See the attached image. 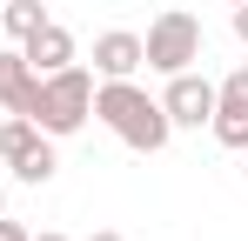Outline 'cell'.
I'll use <instances>...</instances> for the list:
<instances>
[{
	"instance_id": "1",
	"label": "cell",
	"mask_w": 248,
	"mask_h": 241,
	"mask_svg": "<svg viewBox=\"0 0 248 241\" xmlns=\"http://www.w3.org/2000/svg\"><path fill=\"white\" fill-rule=\"evenodd\" d=\"M94 114L108 120L134 154H161L168 134H174L168 107L148 94V87H134V80H101V87H94Z\"/></svg>"
},
{
	"instance_id": "2",
	"label": "cell",
	"mask_w": 248,
	"mask_h": 241,
	"mask_svg": "<svg viewBox=\"0 0 248 241\" xmlns=\"http://www.w3.org/2000/svg\"><path fill=\"white\" fill-rule=\"evenodd\" d=\"M87 114H94V74L87 67H61V74H41V101H34V120H41V134H81Z\"/></svg>"
},
{
	"instance_id": "3",
	"label": "cell",
	"mask_w": 248,
	"mask_h": 241,
	"mask_svg": "<svg viewBox=\"0 0 248 241\" xmlns=\"http://www.w3.org/2000/svg\"><path fill=\"white\" fill-rule=\"evenodd\" d=\"M141 60H148L155 74H181V67H195V60H202V20L181 14V7H168L161 20L141 34Z\"/></svg>"
},
{
	"instance_id": "4",
	"label": "cell",
	"mask_w": 248,
	"mask_h": 241,
	"mask_svg": "<svg viewBox=\"0 0 248 241\" xmlns=\"http://www.w3.org/2000/svg\"><path fill=\"white\" fill-rule=\"evenodd\" d=\"M208 127H215L221 148H248V67H235V74L215 87V114H208Z\"/></svg>"
},
{
	"instance_id": "5",
	"label": "cell",
	"mask_w": 248,
	"mask_h": 241,
	"mask_svg": "<svg viewBox=\"0 0 248 241\" xmlns=\"http://www.w3.org/2000/svg\"><path fill=\"white\" fill-rule=\"evenodd\" d=\"M161 107H168V120H174V127H202V120L215 114V87H208L195 67H181V74H168Z\"/></svg>"
},
{
	"instance_id": "6",
	"label": "cell",
	"mask_w": 248,
	"mask_h": 241,
	"mask_svg": "<svg viewBox=\"0 0 248 241\" xmlns=\"http://www.w3.org/2000/svg\"><path fill=\"white\" fill-rule=\"evenodd\" d=\"M20 54H27V67H34V74H61V67L74 60V34H67L61 20H41L34 34L20 40Z\"/></svg>"
},
{
	"instance_id": "7",
	"label": "cell",
	"mask_w": 248,
	"mask_h": 241,
	"mask_svg": "<svg viewBox=\"0 0 248 241\" xmlns=\"http://www.w3.org/2000/svg\"><path fill=\"white\" fill-rule=\"evenodd\" d=\"M134 67H141V34L108 27V34L94 40V74L101 80H134Z\"/></svg>"
},
{
	"instance_id": "8",
	"label": "cell",
	"mask_w": 248,
	"mask_h": 241,
	"mask_svg": "<svg viewBox=\"0 0 248 241\" xmlns=\"http://www.w3.org/2000/svg\"><path fill=\"white\" fill-rule=\"evenodd\" d=\"M34 101H41V74L27 67V54H0V107L34 120Z\"/></svg>"
},
{
	"instance_id": "9",
	"label": "cell",
	"mask_w": 248,
	"mask_h": 241,
	"mask_svg": "<svg viewBox=\"0 0 248 241\" xmlns=\"http://www.w3.org/2000/svg\"><path fill=\"white\" fill-rule=\"evenodd\" d=\"M47 134H41V120H27V114H7V127H0V161L7 167H20V161L41 148Z\"/></svg>"
},
{
	"instance_id": "10",
	"label": "cell",
	"mask_w": 248,
	"mask_h": 241,
	"mask_svg": "<svg viewBox=\"0 0 248 241\" xmlns=\"http://www.w3.org/2000/svg\"><path fill=\"white\" fill-rule=\"evenodd\" d=\"M41 20H47L41 0H7V7H0V34H14V40H27Z\"/></svg>"
},
{
	"instance_id": "11",
	"label": "cell",
	"mask_w": 248,
	"mask_h": 241,
	"mask_svg": "<svg viewBox=\"0 0 248 241\" xmlns=\"http://www.w3.org/2000/svg\"><path fill=\"white\" fill-rule=\"evenodd\" d=\"M54 167H61V154H54V134H47L41 148H34V154H27L20 167H14V174H20L27 188H41V181H54Z\"/></svg>"
},
{
	"instance_id": "12",
	"label": "cell",
	"mask_w": 248,
	"mask_h": 241,
	"mask_svg": "<svg viewBox=\"0 0 248 241\" xmlns=\"http://www.w3.org/2000/svg\"><path fill=\"white\" fill-rule=\"evenodd\" d=\"M0 241H27V228H20V221H7V214H0Z\"/></svg>"
},
{
	"instance_id": "13",
	"label": "cell",
	"mask_w": 248,
	"mask_h": 241,
	"mask_svg": "<svg viewBox=\"0 0 248 241\" xmlns=\"http://www.w3.org/2000/svg\"><path fill=\"white\" fill-rule=\"evenodd\" d=\"M235 40H248V0L235 7Z\"/></svg>"
},
{
	"instance_id": "14",
	"label": "cell",
	"mask_w": 248,
	"mask_h": 241,
	"mask_svg": "<svg viewBox=\"0 0 248 241\" xmlns=\"http://www.w3.org/2000/svg\"><path fill=\"white\" fill-rule=\"evenodd\" d=\"M87 241H127V235H114V228H101V235H87Z\"/></svg>"
},
{
	"instance_id": "15",
	"label": "cell",
	"mask_w": 248,
	"mask_h": 241,
	"mask_svg": "<svg viewBox=\"0 0 248 241\" xmlns=\"http://www.w3.org/2000/svg\"><path fill=\"white\" fill-rule=\"evenodd\" d=\"M27 241H67V235H27Z\"/></svg>"
},
{
	"instance_id": "16",
	"label": "cell",
	"mask_w": 248,
	"mask_h": 241,
	"mask_svg": "<svg viewBox=\"0 0 248 241\" xmlns=\"http://www.w3.org/2000/svg\"><path fill=\"white\" fill-rule=\"evenodd\" d=\"M228 7H242V0H228Z\"/></svg>"
},
{
	"instance_id": "17",
	"label": "cell",
	"mask_w": 248,
	"mask_h": 241,
	"mask_svg": "<svg viewBox=\"0 0 248 241\" xmlns=\"http://www.w3.org/2000/svg\"><path fill=\"white\" fill-rule=\"evenodd\" d=\"M0 214H7V201H0Z\"/></svg>"
},
{
	"instance_id": "18",
	"label": "cell",
	"mask_w": 248,
	"mask_h": 241,
	"mask_svg": "<svg viewBox=\"0 0 248 241\" xmlns=\"http://www.w3.org/2000/svg\"><path fill=\"white\" fill-rule=\"evenodd\" d=\"M242 154H248V148H242Z\"/></svg>"
}]
</instances>
